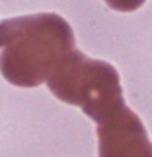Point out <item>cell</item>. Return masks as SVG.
<instances>
[{"instance_id": "6da1fadb", "label": "cell", "mask_w": 152, "mask_h": 157, "mask_svg": "<svg viewBox=\"0 0 152 157\" xmlns=\"http://www.w3.org/2000/svg\"><path fill=\"white\" fill-rule=\"evenodd\" d=\"M70 23L53 12L0 20V74L18 87L47 83L76 47Z\"/></svg>"}, {"instance_id": "7a4b0ae2", "label": "cell", "mask_w": 152, "mask_h": 157, "mask_svg": "<svg viewBox=\"0 0 152 157\" xmlns=\"http://www.w3.org/2000/svg\"><path fill=\"white\" fill-rule=\"evenodd\" d=\"M47 87L59 101L80 107L96 124L125 107L119 72L105 60L90 58L82 51H70L59 62Z\"/></svg>"}, {"instance_id": "3957f363", "label": "cell", "mask_w": 152, "mask_h": 157, "mask_svg": "<svg viewBox=\"0 0 152 157\" xmlns=\"http://www.w3.org/2000/svg\"><path fill=\"white\" fill-rule=\"evenodd\" d=\"M98 157H152V142L142 120L129 107L98 124Z\"/></svg>"}, {"instance_id": "277c9868", "label": "cell", "mask_w": 152, "mask_h": 157, "mask_svg": "<svg viewBox=\"0 0 152 157\" xmlns=\"http://www.w3.org/2000/svg\"><path fill=\"white\" fill-rule=\"evenodd\" d=\"M115 12H135L146 2V0H103Z\"/></svg>"}]
</instances>
